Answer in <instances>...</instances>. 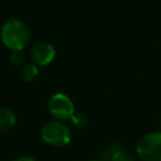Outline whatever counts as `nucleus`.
<instances>
[{
    "label": "nucleus",
    "mask_w": 161,
    "mask_h": 161,
    "mask_svg": "<svg viewBox=\"0 0 161 161\" xmlns=\"http://www.w3.org/2000/svg\"><path fill=\"white\" fill-rule=\"evenodd\" d=\"M30 58L38 67L48 65L55 58V48L48 42H39L31 48Z\"/></svg>",
    "instance_id": "39448f33"
},
{
    "label": "nucleus",
    "mask_w": 161,
    "mask_h": 161,
    "mask_svg": "<svg viewBox=\"0 0 161 161\" xmlns=\"http://www.w3.org/2000/svg\"><path fill=\"white\" fill-rule=\"evenodd\" d=\"M13 161H36V160H34L33 157H29V156H20V157H16Z\"/></svg>",
    "instance_id": "9b49d317"
},
{
    "label": "nucleus",
    "mask_w": 161,
    "mask_h": 161,
    "mask_svg": "<svg viewBox=\"0 0 161 161\" xmlns=\"http://www.w3.org/2000/svg\"><path fill=\"white\" fill-rule=\"evenodd\" d=\"M3 44L10 50H23L30 40V31L28 25L20 19L8 20L0 31Z\"/></svg>",
    "instance_id": "f257e3e1"
},
{
    "label": "nucleus",
    "mask_w": 161,
    "mask_h": 161,
    "mask_svg": "<svg viewBox=\"0 0 161 161\" xmlns=\"http://www.w3.org/2000/svg\"><path fill=\"white\" fill-rule=\"evenodd\" d=\"M91 161H102V160H91Z\"/></svg>",
    "instance_id": "f8f14e48"
},
{
    "label": "nucleus",
    "mask_w": 161,
    "mask_h": 161,
    "mask_svg": "<svg viewBox=\"0 0 161 161\" xmlns=\"http://www.w3.org/2000/svg\"><path fill=\"white\" fill-rule=\"evenodd\" d=\"M160 127H161V117H160Z\"/></svg>",
    "instance_id": "ddd939ff"
},
{
    "label": "nucleus",
    "mask_w": 161,
    "mask_h": 161,
    "mask_svg": "<svg viewBox=\"0 0 161 161\" xmlns=\"http://www.w3.org/2000/svg\"><path fill=\"white\" fill-rule=\"evenodd\" d=\"M136 151L143 161H161V132L143 135L137 142Z\"/></svg>",
    "instance_id": "7ed1b4c3"
},
{
    "label": "nucleus",
    "mask_w": 161,
    "mask_h": 161,
    "mask_svg": "<svg viewBox=\"0 0 161 161\" xmlns=\"http://www.w3.org/2000/svg\"><path fill=\"white\" fill-rule=\"evenodd\" d=\"M10 62L14 65H21L25 62V54L23 50H11L10 54Z\"/></svg>",
    "instance_id": "9d476101"
},
{
    "label": "nucleus",
    "mask_w": 161,
    "mask_h": 161,
    "mask_svg": "<svg viewBox=\"0 0 161 161\" xmlns=\"http://www.w3.org/2000/svg\"><path fill=\"white\" fill-rule=\"evenodd\" d=\"M48 111L57 121L70 119L75 112L72 99L64 93H54L48 101Z\"/></svg>",
    "instance_id": "20e7f679"
},
{
    "label": "nucleus",
    "mask_w": 161,
    "mask_h": 161,
    "mask_svg": "<svg viewBox=\"0 0 161 161\" xmlns=\"http://www.w3.org/2000/svg\"><path fill=\"white\" fill-rule=\"evenodd\" d=\"M99 155L102 161H133V157L128 150L118 143L108 146Z\"/></svg>",
    "instance_id": "423d86ee"
},
{
    "label": "nucleus",
    "mask_w": 161,
    "mask_h": 161,
    "mask_svg": "<svg viewBox=\"0 0 161 161\" xmlns=\"http://www.w3.org/2000/svg\"><path fill=\"white\" fill-rule=\"evenodd\" d=\"M16 123L15 113L9 108L0 109V132H6L11 130Z\"/></svg>",
    "instance_id": "0eeeda50"
},
{
    "label": "nucleus",
    "mask_w": 161,
    "mask_h": 161,
    "mask_svg": "<svg viewBox=\"0 0 161 161\" xmlns=\"http://www.w3.org/2000/svg\"><path fill=\"white\" fill-rule=\"evenodd\" d=\"M38 65H35L34 63L25 64L21 69V79L24 82H31L38 77Z\"/></svg>",
    "instance_id": "6e6552de"
},
{
    "label": "nucleus",
    "mask_w": 161,
    "mask_h": 161,
    "mask_svg": "<svg viewBox=\"0 0 161 161\" xmlns=\"http://www.w3.org/2000/svg\"><path fill=\"white\" fill-rule=\"evenodd\" d=\"M70 121L77 128H80V130L88 126V118L83 112H74L73 116L70 117Z\"/></svg>",
    "instance_id": "1a4fd4ad"
},
{
    "label": "nucleus",
    "mask_w": 161,
    "mask_h": 161,
    "mask_svg": "<svg viewBox=\"0 0 161 161\" xmlns=\"http://www.w3.org/2000/svg\"><path fill=\"white\" fill-rule=\"evenodd\" d=\"M40 137L49 146L63 147L70 142L72 133L67 125H64L62 121L54 119V121L45 122L42 126Z\"/></svg>",
    "instance_id": "f03ea898"
}]
</instances>
